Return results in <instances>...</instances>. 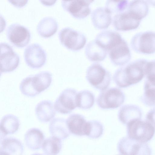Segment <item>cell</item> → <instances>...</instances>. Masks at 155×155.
<instances>
[{"label": "cell", "instance_id": "5b68a950", "mask_svg": "<svg viewBox=\"0 0 155 155\" xmlns=\"http://www.w3.org/2000/svg\"><path fill=\"white\" fill-rule=\"evenodd\" d=\"M130 45L135 52L149 54L155 52V32L147 31L137 33L132 38Z\"/></svg>", "mask_w": 155, "mask_h": 155}, {"label": "cell", "instance_id": "ffe728a7", "mask_svg": "<svg viewBox=\"0 0 155 155\" xmlns=\"http://www.w3.org/2000/svg\"><path fill=\"white\" fill-rule=\"evenodd\" d=\"M30 77L31 86L38 94L47 89L52 81V75L48 71L41 72Z\"/></svg>", "mask_w": 155, "mask_h": 155}, {"label": "cell", "instance_id": "44dd1931", "mask_svg": "<svg viewBox=\"0 0 155 155\" xmlns=\"http://www.w3.org/2000/svg\"><path fill=\"white\" fill-rule=\"evenodd\" d=\"M58 27L56 19L51 17L43 18L37 26V31L41 36L48 38L53 35L57 31Z\"/></svg>", "mask_w": 155, "mask_h": 155}, {"label": "cell", "instance_id": "9a60e30c", "mask_svg": "<svg viewBox=\"0 0 155 155\" xmlns=\"http://www.w3.org/2000/svg\"><path fill=\"white\" fill-rule=\"evenodd\" d=\"M108 52L111 62L116 66L125 65L131 59L130 49L127 41L124 39L119 44Z\"/></svg>", "mask_w": 155, "mask_h": 155}, {"label": "cell", "instance_id": "8992f818", "mask_svg": "<svg viewBox=\"0 0 155 155\" xmlns=\"http://www.w3.org/2000/svg\"><path fill=\"white\" fill-rule=\"evenodd\" d=\"M58 37L63 45L73 51L82 49L87 42L86 38L83 33L69 27L62 29L59 33Z\"/></svg>", "mask_w": 155, "mask_h": 155}, {"label": "cell", "instance_id": "d590c367", "mask_svg": "<svg viewBox=\"0 0 155 155\" xmlns=\"http://www.w3.org/2000/svg\"><path fill=\"white\" fill-rule=\"evenodd\" d=\"M148 4L155 7V1H146Z\"/></svg>", "mask_w": 155, "mask_h": 155}, {"label": "cell", "instance_id": "7c38bea8", "mask_svg": "<svg viewBox=\"0 0 155 155\" xmlns=\"http://www.w3.org/2000/svg\"><path fill=\"white\" fill-rule=\"evenodd\" d=\"M93 0H76L61 1L63 9L72 16L78 19H82L88 16L91 13L90 5Z\"/></svg>", "mask_w": 155, "mask_h": 155}, {"label": "cell", "instance_id": "e575fe53", "mask_svg": "<svg viewBox=\"0 0 155 155\" xmlns=\"http://www.w3.org/2000/svg\"><path fill=\"white\" fill-rule=\"evenodd\" d=\"M17 7H21L24 6L28 1L27 0L23 1H8Z\"/></svg>", "mask_w": 155, "mask_h": 155}, {"label": "cell", "instance_id": "8fae6325", "mask_svg": "<svg viewBox=\"0 0 155 155\" xmlns=\"http://www.w3.org/2000/svg\"><path fill=\"white\" fill-rule=\"evenodd\" d=\"M76 91L68 88L64 90L56 99L54 107L58 112L62 114L70 113L77 107Z\"/></svg>", "mask_w": 155, "mask_h": 155}, {"label": "cell", "instance_id": "74e56055", "mask_svg": "<svg viewBox=\"0 0 155 155\" xmlns=\"http://www.w3.org/2000/svg\"><path fill=\"white\" fill-rule=\"evenodd\" d=\"M32 155H42L40 154H38V153H35V154H32Z\"/></svg>", "mask_w": 155, "mask_h": 155}, {"label": "cell", "instance_id": "4fadbf2b", "mask_svg": "<svg viewBox=\"0 0 155 155\" xmlns=\"http://www.w3.org/2000/svg\"><path fill=\"white\" fill-rule=\"evenodd\" d=\"M66 122L70 133L77 136H89L91 127L90 121H87L83 115L71 114L68 117Z\"/></svg>", "mask_w": 155, "mask_h": 155}, {"label": "cell", "instance_id": "1f68e13d", "mask_svg": "<svg viewBox=\"0 0 155 155\" xmlns=\"http://www.w3.org/2000/svg\"><path fill=\"white\" fill-rule=\"evenodd\" d=\"M146 81L155 87V60L147 61L145 67Z\"/></svg>", "mask_w": 155, "mask_h": 155}, {"label": "cell", "instance_id": "3957f363", "mask_svg": "<svg viewBox=\"0 0 155 155\" xmlns=\"http://www.w3.org/2000/svg\"><path fill=\"white\" fill-rule=\"evenodd\" d=\"M86 79L94 88L103 91L109 86L111 81V74L101 64H93L87 68Z\"/></svg>", "mask_w": 155, "mask_h": 155}, {"label": "cell", "instance_id": "9c48e42d", "mask_svg": "<svg viewBox=\"0 0 155 155\" xmlns=\"http://www.w3.org/2000/svg\"><path fill=\"white\" fill-rule=\"evenodd\" d=\"M8 40L13 45L23 48L28 44L31 38V33L28 28L18 23L10 25L6 31Z\"/></svg>", "mask_w": 155, "mask_h": 155}, {"label": "cell", "instance_id": "277c9868", "mask_svg": "<svg viewBox=\"0 0 155 155\" xmlns=\"http://www.w3.org/2000/svg\"><path fill=\"white\" fill-rule=\"evenodd\" d=\"M124 92L117 87H111L102 91L96 99L98 106L102 109L117 108L124 102Z\"/></svg>", "mask_w": 155, "mask_h": 155}, {"label": "cell", "instance_id": "ac0fdd59", "mask_svg": "<svg viewBox=\"0 0 155 155\" xmlns=\"http://www.w3.org/2000/svg\"><path fill=\"white\" fill-rule=\"evenodd\" d=\"M142 112L138 106L131 104L125 105L119 109L118 114L119 120L123 124L127 125L130 121L140 120Z\"/></svg>", "mask_w": 155, "mask_h": 155}, {"label": "cell", "instance_id": "603a6c76", "mask_svg": "<svg viewBox=\"0 0 155 155\" xmlns=\"http://www.w3.org/2000/svg\"><path fill=\"white\" fill-rule=\"evenodd\" d=\"M49 130L52 136L60 140L66 138L70 134L66 120L62 118H57L52 119L49 124Z\"/></svg>", "mask_w": 155, "mask_h": 155}, {"label": "cell", "instance_id": "30bf717a", "mask_svg": "<svg viewBox=\"0 0 155 155\" xmlns=\"http://www.w3.org/2000/svg\"><path fill=\"white\" fill-rule=\"evenodd\" d=\"M24 57L27 64L33 69H38L42 67L47 59L45 51L37 43L31 44L26 48Z\"/></svg>", "mask_w": 155, "mask_h": 155}, {"label": "cell", "instance_id": "e0dca14e", "mask_svg": "<svg viewBox=\"0 0 155 155\" xmlns=\"http://www.w3.org/2000/svg\"><path fill=\"white\" fill-rule=\"evenodd\" d=\"M111 14L105 7H98L94 10L91 19L94 26L99 29L107 28L112 21Z\"/></svg>", "mask_w": 155, "mask_h": 155}, {"label": "cell", "instance_id": "d6986e66", "mask_svg": "<svg viewBox=\"0 0 155 155\" xmlns=\"http://www.w3.org/2000/svg\"><path fill=\"white\" fill-rule=\"evenodd\" d=\"M55 111L53 103L49 100L40 102L35 108L37 118L42 122H47L53 119L56 114Z\"/></svg>", "mask_w": 155, "mask_h": 155}, {"label": "cell", "instance_id": "8d00e7d4", "mask_svg": "<svg viewBox=\"0 0 155 155\" xmlns=\"http://www.w3.org/2000/svg\"><path fill=\"white\" fill-rule=\"evenodd\" d=\"M0 155H9L7 153L5 152L0 150Z\"/></svg>", "mask_w": 155, "mask_h": 155}, {"label": "cell", "instance_id": "2e32d148", "mask_svg": "<svg viewBox=\"0 0 155 155\" xmlns=\"http://www.w3.org/2000/svg\"><path fill=\"white\" fill-rule=\"evenodd\" d=\"M123 39L117 32L108 30L99 33L95 40L100 46L109 51L119 44Z\"/></svg>", "mask_w": 155, "mask_h": 155}, {"label": "cell", "instance_id": "4dcf8cb0", "mask_svg": "<svg viewBox=\"0 0 155 155\" xmlns=\"http://www.w3.org/2000/svg\"><path fill=\"white\" fill-rule=\"evenodd\" d=\"M128 4L127 0H108L106 2L105 8L111 14H117L126 10Z\"/></svg>", "mask_w": 155, "mask_h": 155}, {"label": "cell", "instance_id": "f1b7e54d", "mask_svg": "<svg viewBox=\"0 0 155 155\" xmlns=\"http://www.w3.org/2000/svg\"><path fill=\"white\" fill-rule=\"evenodd\" d=\"M42 148L46 155H57L60 151L62 147L61 140L53 136L44 140Z\"/></svg>", "mask_w": 155, "mask_h": 155}, {"label": "cell", "instance_id": "7a4b0ae2", "mask_svg": "<svg viewBox=\"0 0 155 155\" xmlns=\"http://www.w3.org/2000/svg\"><path fill=\"white\" fill-rule=\"evenodd\" d=\"M127 125V137L141 143H147L152 139L155 134V129L146 120H134Z\"/></svg>", "mask_w": 155, "mask_h": 155}, {"label": "cell", "instance_id": "d6a6232c", "mask_svg": "<svg viewBox=\"0 0 155 155\" xmlns=\"http://www.w3.org/2000/svg\"><path fill=\"white\" fill-rule=\"evenodd\" d=\"M90 122L91 127L88 137L93 139L99 138L102 134L103 132L104 127L102 124L97 120H90Z\"/></svg>", "mask_w": 155, "mask_h": 155}, {"label": "cell", "instance_id": "7402d4cb", "mask_svg": "<svg viewBox=\"0 0 155 155\" xmlns=\"http://www.w3.org/2000/svg\"><path fill=\"white\" fill-rule=\"evenodd\" d=\"M44 138V135L41 130L38 128H32L25 134V141L28 147L35 150L42 147Z\"/></svg>", "mask_w": 155, "mask_h": 155}, {"label": "cell", "instance_id": "836d02e7", "mask_svg": "<svg viewBox=\"0 0 155 155\" xmlns=\"http://www.w3.org/2000/svg\"><path fill=\"white\" fill-rule=\"evenodd\" d=\"M146 118V120L155 129V107L147 112Z\"/></svg>", "mask_w": 155, "mask_h": 155}, {"label": "cell", "instance_id": "4316f807", "mask_svg": "<svg viewBox=\"0 0 155 155\" xmlns=\"http://www.w3.org/2000/svg\"><path fill=\"white\" fill-rule=\"evenodd\" d=\"M126 10L136 18L141 21L148 13V4L146 1H132L129 3Z\"/></svg>", "mask_w": 155, "mask_h": 155}, {"label": "cell", "instance_id": "ba28073f", "mask_svg": "<svg viewBox=\"0 0 155 155\" xmlns=\"http://www.w3.org/2000/svg\"><path fill=\"white\" fill-rule=\"evenodd\" d=\"M0 46L1 74L12 72L18 66L19 57L8 43L1 42Z\"/></svg>", "mask_w": 155, "mask_h": 155}, {"label": "cell", "instance_id": "d4e9b609", "mask_svg": "<svg viewBox=\"0 0 155 155\" xmlns=\"http://www.w3.org/2000/svg\"><path fill=\"white\" fill-rule=\"evenodd\" d=\"M19 125V120L15 116L11 114L4 116L0 121L1 137L15 133L18 130Z\"/></svg>", "mask_w": 155, "mask_h": 155}, {"label": "cell", "instance_id": "83f0119b", "mask_svg": "<svg viewBox=\"0 0 155 155\" xmlns=\"http://www.w3.org/2000/svg\"><path fill=\"white\" fill-rule=\"evenodd\" d=\"M95 97L91 91L84 90L77 93L76 96L77 107L84 110L88 109L94 105Z\"/></svg>", "mask_w": 155, "mask_h": 155}, {"label": "cell", "instance_id": "cb8c5ba5", "mask_svg": "<svg viewBox=\"0 0 155 155\" xmlns=\"http://www.w3.org/2000/svg\"><path fill=\"white\" fill-rule=\"evenodd\" d=\"M107 51L100 46L94 40L90 41L87 45L85 54L88 59L94 62L103 61L106 58Z\"/></svg>", "mask_w": 155, "mask_h": 155}, {"label": "cell", "instance_id": "f546056e", "mask_svg": "<svg viewBox=\"0 0 155 155\" xmlns=\"http://www.w3.org/2000/svg\"><path fill=\"white\" fill-rule=\"evenodd\" d=\"M142 102L148 107H155V87L145 81L144 92L140 97Z\"/></svg>", "mask_w": 155, "mask_h": 155}, {"label": "cell", "instance_id": "5bb4252c", "mask_svg": "<svg viewBox=\"0 0 155 155\" xmlns=\"http://www.w3.org/2000/svg\"><path fill=\"white\" fill-rule=\"evenodd\" d=\"M141 21L126 10L115 14L113 18V24L116 30L126 31L137 28Z\"/></svg>", "mask_w": 155, "mask_h": 155}, {"label": "cell", "instance_id": "484cf974", "mask_svg": "<svg viewBox=\"0 0 155 155\" xmlns=\"http://www.w3.org/2000/svg\"><path fill=\"white\" fill-rule=\"evenodd\" d=\"M0 150L9 155H22L23 146L18 139L12 137L3 139L1 143Z\"/></svg>", "mask_w": 155, "mask_h": 155}, {"label": "cell", "instance_id": "6da1fadb", "mask_svg": "<svg viewBox=\"0 0 155 155\" xmlns=\"http://www.w3.org/2000/svg\"><path fill=\"white\" fill-rule=\"evenodd\" d=\"M147 60L140 59L117 69L113 79L117 86L124 88L140 82L145 76V67Z\"/></svg>", "mask_w": 155, "mask_h": 155}, {"label": "cell", "instance_id": "52a82bcc", "mask_svg": "<svg viewBox=\"0 0 155 155\" xmlns=\"http://www.w3.org/2000/svg\"><path fill=\"white\" fill-rule=\"evenodd\" d=\"M118 151L122 155H151L152 150L146 143H141L128 137L120 140L117 145Z\"/></svg>", "mask_w": 155, "mask_h": 155}]
</instances>
